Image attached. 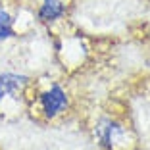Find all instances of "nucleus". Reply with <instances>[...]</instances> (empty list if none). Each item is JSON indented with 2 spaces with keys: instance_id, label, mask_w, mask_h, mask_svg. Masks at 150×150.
I'll use <instances>...</instances> for the list:
<instances>
[{
  "instance_id": "obj_1",
  "label": "nucleus",
  "mask_w": 150,
  "mask_h": 150,
  "mask_svg": "<svg viewBox=\"0 0 150 150\" xmlns=\"http://www.w3.org/2000/svg\"><path fill=\"white\" fill-rule=\"evenodd\" d=\"M40 106H42V112H44L46 117H54V115H58L60 112H64L66 106H67V96H66V93H64V88L58 87V85L50 87L48 91L40 96Z\"/></svg>"
},
{
  "instance_id": "obj_2",
  "label": "nucleus",
  "mask_w": 150,
  "mask_h": 150,
  "mask_svg": "<svg viewBox=\"0 0 150 150\" xmlns=\"http://www.w3.org/2000/svg\"><path fill=\"white\" fill-rule=\"evenodd\" d=\"M27 83H29V77H25V75H18V73L0 75V100L19 93L23 87H27Z\"/></svg>"
},
{
  "instance_id": "obj_3",
  "label": "nucleus",
  "mask_w": 150,
  "mask_h": 150,
  "mask_svg": "<svg viewBox=\"0 0 150 150\" xmlns=\"http://www.w3.org/2000/svg\"><path fill=\"white\" fill-rule=\"evenodd\" d=\"M64 12H66V6L62 0H42L39 8V18L42 21H54L62 18Z\"/></svg>"
},
{
  "instance_id": "obj_4",
  "label": "nucleus",
  "mask_w": 150,
  "mask_h": 150,
  "mask_svg": "<svg viewBox=\"0 0 150 150\" xmlns=\"http://www.w3.org/2000/svg\"><path fill=\"white\" fill-rule=\"evenodd\" d=\"M121 135V127L117 123H104V127H100V139H102V144L106 146V150H114V144L117 141V137Z\"/></svg>"
},
{
  "instance_id": "obj_5",
  "label": "nucleus",
  "mask_w": 150,
  "mask_h": 150,
  "mask_svg": "<svg viewBox=\"0 0 150 150\" xmlns=\"http://www.w3.org/2000/svg\"><path fill=\"white\" fill-rule=\"evenodd\" d=\"M13 37V27H12V18L4 8H0V40Z\"/></svg>"
}]
</instances>
